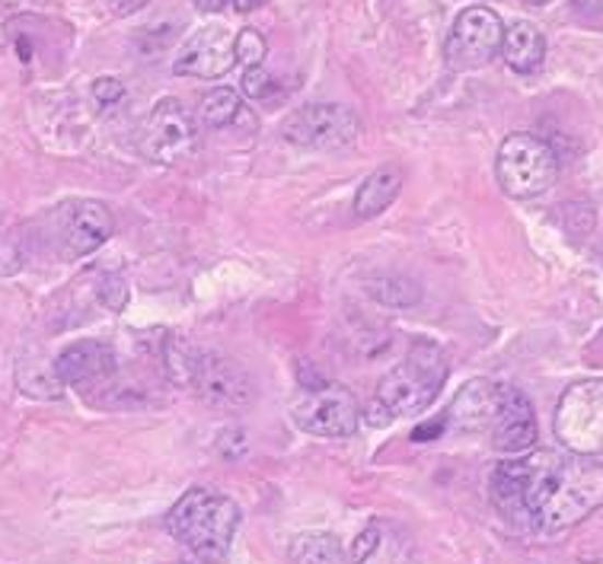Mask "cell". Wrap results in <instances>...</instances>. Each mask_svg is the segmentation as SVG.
<instances>
[{
    "instance_id": "4",
    "label": "cell",
    "mask_w": 603,
    "mask_h": 564,
    "mask_svg": "<svg viewBox=\"0 0 603 564\" xmlns=\"http://www.w3.org/2000/svg\"><path fill=\"white\" fill-rule=\"evenodd\" d=\"M496 173L504 195L511 198H536L549 192L559 176L556 150L533 135H508L498 147Z\"/></svg>"
},
{
    "instance_id": "9",
    "label": "cell",
    "mask_w": 603,
    "mask_h": 564,
    "mask_svg": "<svg viewBox=\"0 0 603 564\" xmlns=\"http://www.w3.org/2000/svg\"><path fill=\"white\" fill-rule=\"evenodd\" d=\"M192 147H195V125L189 112L179 106L177 100H160L138 128L141 157L160 166H173L182 157H189Z\"/></svg>"
},
{
    "instance_id": "29",
    "label": "cell",
    "mask_w": 603,
    "mask_h": 564,
    "mask_svg": "<svg viewBox=\"0 0 603 564\" xmlns=\"http://www.w3.org/2000/svg\"><path fill=\"white\" fill-rule=\"evenodd\" d=\"M524 3H549V0H524Z\"/></svg>"
},
{
    "instance_id": "5",
    "label": "cell",
    "mask_w": 603,
    "mask_h": 564,
    "mask_svg": "<svg viewBox=\"0 0 603 564\" xmlns=\"http://www.w3.org/2000/svg\"><path fill=\"white\" fill-rule=\"evenodd\" d=\"M556 437L568 453L603 457V380H584L566 389L556 408Z\"/></svg>"
},
{
    "instance_id": "20",
    "label": "cell",
    "mask_w": 603,
    "mask_h": 564,
    "mask_svg": "<svg viewBox=\"0 0 603 564\" xmlns=\"http://www.w3.org/2000/svg\"><path fill=\"white\" fill-rule=\"evenodd\" d=\"M243 118H247V106H243L240 93L230 87H217L202 100V122L208 128H234Z\"/></svg>"
},
{
    "instance_id": "19",
    "label": "cell",
    "mask_w": 603,
    "mask_h": 564,
    "mask_svg": "<svg viewBox=\"0 0 603 564\" xmlns=\"http://www.w3.org/2000/svg\"><path fill=\"white\" fill-rule=\"evenodd\" d=\"M287 559L291 564H342L345 552L332 532H300L291 542Z\"/></svg>"
},
{
    "instance_id": "15",
    "label": "cell",
    "mask_w": 603,
    "mask_h": 564,
    "mask_svg": "<svg viewBox=\"0 0 603 564\" xmlns=\"http://www.w3.org/2000/svg\"><path fill=\"white\" fill-rule=\"evenodd\" d=\"M498 405H501V387H496L492 380H469L451 402L444 418L463 434H476L496 424Z\"/></svg>"
},
{
    "instance_id": "27",
    "label": "cell",
    "mask_w": 603,
    "mask_h": 564,
    "mask_svg": "<svg viewBox=\"0 0 603 564\" xmlns=\"http://www.w3.org/2000/svg\"><path fill=\"white\" fill-rule=\"evenodd\" d=\"M198 10H205V13H217V10H227V7H234V0H192Z\"/></svg>"
},
{
    "instance_id": "10",
    "label": "cell",
    "mask_w": 603,
    "mask_h": 564,
    "mask_svg": "<svg viewBox=\"0 0 603 564\" xmlns=\"http://www.w3.org/2000/svg\"><path fill=\"white\" fill-rule=\"evenodd\" d=\"M189 387L214 408H247L255 395L249 373L227 354L195 352Z\"/></svg>"
},
{
    "instance_id": "28",
    "label": "cell",
    "mask_w": 603,
    "mask_h": 564,
    "mask_svg": "<svg viewBox=\"0 0 603 564\" xmlns=\"http://www.w3.org/2000/svg\"><path fill=\"white\" fill-rule=\"evenodd\" d=\"M269 0H234V7L240 10V13H249V10H259V7H265Z\"/></svg>"
},
{
    "instance_id": "6",
    "label": "cell",
    "mask_w": 603,
    "mask_h": 564,
    "mask_svg": "<svg viewBox=\"0 0 603 564\" xmlns=\"http://www.w3.org/2000/svg\"><path fill=\"white\" fill-rule=\"evenodd\" d=\"M504 45V23L489 7H469L463 10L447 36L444 55L454 71H476L489 65Z\"/></svg>"
},
{
    "instance_id": "26",
    "label": "cell",
    "mask_w": 603,
    "mask_h": 564,
    "mask_svg": "<svg viewBox=\"0 0 603 564\" xmlns=\"http://www.w3.org/2000/svg\"><path fill=\"white\" fill-rule=\"evenodd\" d=\"M392 422V415L374 399V405H371V412H367V424H374V427H387Z\"/></svg>"
},
{
    "instance_id": "21",
    "label": "cell",
    "mask_w": 603,
    "mask_h": 564,
    "mask_svg": "<svg viewBox=\"0 0 603 564\" xmlns=\"http://www.w3.org/2000/svg\"><path fill=\"white\" fill-rule=\"evenodd\" d=\"M371 297L387 303V307H416L422 300L419 284L402 278V275H384L377 281H371Z\"/></svg>"
},
{
    "instance_id": "25",
    "label": "cell",
    "mask_w": 603,
    "mask_h": 564,
    "mask_svg": "<svg viewBox=\"0 0 603 564\" xmlns=\"http://www.w3.org/2000/svg\"><path fill=\"white\" fill-rule=\"evenodd\" d=\"M444 427H447V418H437V422H434V424H431V422L419 424V427H416V434H412V440H416V444H425V440H434V437H437V434H441Z\"/></svg>"
},
{
    "instance_id": "12",
    "label": "cell",
    "mask_w": 603,
    "mask_h": 564,
    "mask_svg": "<svg viewBox=\"0 0 603 564\" xmlns=\"http://www.w3.org/2000/svg\"><path fill=\"white\" fill-rule=\"evenodd\" d=\"M237 36H230L227 26H202L195 36L182 45L177 55L173 71L179 77H202V80H217L237 65V48H234Z\"/></svg>"
},
{
    "instance_id": "1",
    "label": "cell",
    "mask_w": 603,
    "mask_h": 564,
    "mask_svg": "<svg viewBox=\"0 0 603 564\" xmlns=\"http://www.w3.org/2000/svg\"><path fill=\"white\" fill-rule=\"evenodd\" d=\"M489 492L498 514L514 527L559 532L603 507V462L539 450L533 457L501 462Z\"/></svg>"
},
{
    "instance_id": "8",
    "label": "cell",
    "mask_w": 603,
    "mask_h": 564,
    "mask_svg": "<svg viewBox=\"0 0 603 564\" xmlns=\"http://www.w3.org/2000/svg\"><path fill=\"white\" fill-rule=\"evenodd\" d=\"M294 424L314 437H329V440H342L352 437L361 422V408H357L355 395L345 387H317L310 389L294 408Z\"/></svg>"
},
{
    "instance_id": "22",
    "label": "cell",
    "mask_w": 603,
    "mask_h": 564,
    "mask_svg": "<svg viewBox=\"0 0 603 564\" xmlns=\"http://www.w3.org/2000/svg\"><path fill=\"white\" fill-rule=\"evenodd\" d=\"M234 48H237V65H247V71L249 68H262V58L269 51V45H265L259 30H240Z\"/></svg>"
},
{
    "instance_id": "17",
    "label": "cell",
    "mask_w": 603,
    "mask_h": 564,
    "mask_svg": "<svg viewBox=\"0 0 603 564\" xmlns=\"http://www.w3.org/2000/svg\"><path fill=\"white\" fill-rule=\"evenodd\" d=\"M501 51H504V61H508L511 71L533 73L546 58V42H543V33L533 23L521 20L504 33Z\"/></svg>"
},
{
    "instance_id": "13",
    "label": "cell",
    "mask_w": 603,
    "mask_h": 564,
    "mask_svg": "<svg viewBox=\"0 0 603 564\" xmlns=\"http://www.w3.org/2000/svg\"><path fill=\"white\" fill-rule=\"evenodd\" d=\"M492 444L498 453H524L536 444V415L531 399L514 387H501L496 424H492Z\"/></svg>"
},
{
    "instance_id": "2",
    "label": "cell",
    "mask_w": 603,
    "mask_h": 564,
    "mask_svg": "<svg viewBox=\"0 0 603 564\" xmlns=\"http://www.w3.org/2000/svg\"><path fill=\"white\" fill-rule=\"evenodd\" d=\"M167 527L198 562L220 564L227 559L234 532L240 527V507L227 494L192 488L170 510Z\"/></svg>"
},
{
    "instance_id": "24",
    "label": "cell",
    "mask_w": 603,
    "mask_h": 564,
    "mask_svg": "<svg viewBox=\"0 0 603 564\" xmlns=\"http://www.w3.org/2000/svg\"><path fill=\"white\" fill-rule=\"evenodd\" d=\"M122 96H125V87H122L115 77H100V80L93 83V100H96L103 108L115 106Z\"/></svg>"
},
{
    "instance_id": "14",
    "label": "cell",
    "mask_w": 603,
    "mask_h": 564,
    "mask_svg": "<svg viewBox=\"0 0 603 564\" xmlns=\"http://www.w3.org/2000/svg\"><path fill=\"white\" fill-rule=\"evenodd\" d=\"M112 370H115V354L106 342H96V338L73 342L71 348H65L55 360V377L68 387L106 383Z\"/></svg>"
},
{
    "instance_id": "16",
    "label": "cell",
    "mask_w": 603,
    "mask_h": 564,
    "mask_svg": "<svg viewBox=\"0 0 603 564\" xmlns=\"http://www.w3.org/2000/svg\"><path fill=\"white\" fill-rule=\"evenodd\" d=\"M402 170L396 166V163H387V166H380V170H374L371 176L364 179V185L357 188L355 195V214L361 220H371V217H377V214H384L390 208L392 202L399 198V192H402Z\"/></svg>"
},
{
    "instance_id": "3",
    "label": "cell",
    "mask_w": 603,
    "mask_h": 564,
    "mask_svg": "<svg viewBox=\"0 0 603 564\" xmlns=\"http://www.w3.org/2000/svg\"><path fill=\"white\" fill-rule=\"evenodd\" d=\"M444 377H447V364H444L441 348L431 342H412L406 360L399 367H392L390 373L380 380L377 402L390 412L392 418L419 415L437 399V392L444 387Z\"/></svg>"
},
{
    "instance_id": "23",
    "label": "cell",
    "mask_w": 603,
    "mask_h": 564,
    "mask_svg": "<svg viewBox=\"0 0 603 564\" xmlns=\"http://www.w3.org/2000/svg\"><path fill=\"white\" fill-rule=\"evenodd\" d=\"M243 93L252 103H262V100H272L278 93V83L265 68H249L247 77H243Z\"/></svg>"
},
{
    "instance_id": "11",
    "label": "cell",
    "mask_w": 603,
    "mask_h": 564,
    "mask_svg": "<svg viewBox=\"0 0 603 564\" xmlns=\"http://www.w3.org/2000/svg\"><path fill=\"white\" fill-rule=\"evenodd\" d=\"M115 230V220L103 202L77 198L58 208V243L65 258H83L106 243Z\"/></svg>"
},
{
    "instance_id": "7",
    "label": "cell",
    "mask_w": 603,
    "mask_h": 564,
    "mask_svg": "<svg viewBox=\"0 0 603 564\" xmlns=\"http://www.w3.org/2000/svg\"><path fill=\"white\" fill-rule=\"evenodd\" d=\"M357 135H361L357 115L339 103H314V106L297 108L284 122V138L310 150H339L355 143Z\"/></svg>"
},
{
    "instance_id": "18",
    "label": "cell",
    "mask_w": 603,
    "mask_h": 564,
    "mask_svg": "<svg viewBox=\"0 0 603 564\" xmlns=\"http://www.w3.org/2000/svg\"><path fill=\"white\" fill-rule=\"evenodd\" d=\"M402 539H392V529L380 520L367 523L357 532L352 545V562L355 564H402Z\"/></svg>"
}]
</instances>
